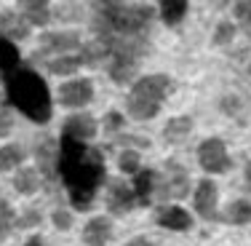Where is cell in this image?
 Returning <instances> with one entry per match:
<instances>
[{
    "instance_id": "cell-18",
    "label": "cell",
    "mask_w": 251,
    "mask_h": 246,
    "mask_svg": "<svg viewBox=\"0 0 251 246\" xmlns=\"http://www.w3.org/2000/svg\"><path fill=\"white\" fill-rule=\"evenodd\" d=\"M43 185V174L32 166H19L14 174V190L19 195H35Z\"/></svg>"
},
{
    "instance_id": "cell-40",
    "label": "cell",
    "mask_w": 251,
    "mask_h": 246,
    "mask_svg": "<svg viewBox=\"0 0 251 246\" xmlns=\"http://www.w3.org/2000/svg\"><path fill=\"white\" fill-rule=\"evenodd\" d=\"M249 75H251V64H249Z\"/></svg>"
},
{
    "instance_id": "cell-16",
    "label": "cell",
    "mask_w": 251,
    "mask_h": 246,
    "mask_svg": "<svg viewBox=\"0 0 251 246\" xmlns=\"http://www.w3.org/2000/svg\"><path fill=\"white\" fill-rule=\"evenodd\" d=\"M112 238V222L110 217H91L83 227V241L86 246H104Z\"/></svg>"
},
{
    "instance_id": "cell-22",
    "label": "cell",
    "mask_w": 251,
    "mask_h": 246,
    "mask_svg": "<svg viewBox=\"0 0 251 246\" xmlns=\"http://www.w3.org/2000/svg\"><path fill=\"white\" fill-rule=\"evenodd\" d=\"M46 67H49L51 75H75L77 70L86 67V64H83V56H80V54H62V56L46 62Z\"/></svg>"
},
{
    "instance_id": "cell-1",
    "label": "cell",
    "mask_w": 251,
    "mask_h": 246,
    "mask_svg": "<svg viewBox=\"0 0 251 246\" xmlns=\"http://www.w3.org/2000/svg\"><path fill=\"white\" fill-rule=\"evenodd\" d=\"M91 11V43L80 46L86 67H107L118 86L134 81L139 62L150 49V27L155 8L131 5L126 0H88Z\"/></svg>"
},
{
    "instance_id": "cell-8",
    "label": "cell",
    "mask_w": 251,
    "mask_h": 246,
    "mask_svg": "<svg viewBox=\"0 0 251 246\" xmlns=\"http://www.w3.org/2000/svg\"><path fill=\"white\" fill-rule=\"evenodd\" d=\"M35 158H38V171L43 174L46 182H53L59 174V164H62V150L59 145H53L51 137H40L38 147H35Z\"/></svg>"
},
{
    "instance_id": "cell-3",
    "label": "cell",
    "mask_w": 251,
    "mask_h": 246,
    "mask_svg": "<svg viewBox=\"0 0 251 246\" xmlns=\"http://www.w3.org/2000/svg\"><path fill=\"white\" fill-rule=\"evenodd\" d=\"M5 91L8 102L27 115L32 123H49L53 115V102L46 81L32 67H19L14 75L5 78Z\"/></svg>"
},
{
    "instance_id": "cell-7",
    "label": "cell",
    "mask_w": 251,
    "mask_h": 246,
    "mask_svg": "<svg viewBox=\"0 0 251 246\" xmlns=\"http://www.w3.org/2000/svg\"><path fill=\"white\" fill-rule=\"evenodd\" d=\"M91 99H94V83L88 78H73V81H64L59 86V102L64 107L80 110V107L91 105Z\"/></svg>"
},
{
    "instance_id": "cell-19",
    "label": "cell",
    "mask_w": 251,
    "mask_h": 246,
    "mask_svg": "<svg viewBox=\"0 0 251 246\" xmlns=\"http://www.w3.org/2000/svg\"><path fill=\"white\" fill-rule=\"evenodd\" d=\"M19 62H22V54L16 49V43L5 35H0V75H3V81L22 67Z\"/></svg>"
},
{
    "instance_id": "cell-21",
    "label": "cell",
    "mask_w": 251,
    "mask_h": 246,
    "mask_svg": "<svg viewBox=\"0 0 251 246\" xmlns=\"http://www.w3.org/2000/svg\"><path fill=\"white\" fill-rule=\"evenodd\" d=\"M158 3H160V19H163L166 27L182 25V19L187 16L190 0H158Z\"/></svg>"
},
{
    "instance_id": "cell-15",
    "label": "cell",
    "mask_w": 251,
    "mask_h": 246,
    "mask_svg": "<svg viewBox=\"0 0 251 246\" xmlns=\"http://www.w3.org/2000/svg\"><path fill=\"white\" fill-rule=\"evenodd\" d=\"M158 225L163 227V230L184 233V230H190V227H193V217H190V212H184L182 206L171 203V206H163L158 212Z\"/></svg>"
},
{
    "instance_id": "cell-2",
    "label": "cell",
    "mask_w": 251,
    "mask_h": 246,
    "mask_svg": "<svg viewBox=\"0 0 251 246\" xmlns=\"http://www.w3.org/2000/svg\"><path fill=\"white\" fill-rule=\"evenodd\" d=\"M59 150H62L59 174L67 185L70 206L75 212H88L94 206L97 190L101 188V182L107 177L104 153L99 147H94L91 142L73 139L67 134H62V139H59Z\"/></svg>"
},
{
    "instance_id": "cell-14",
    "label": "cell",
    "mask_w": 251,
    "mask_h": 246,
    "mask_svg": "<svg viewBox=\"0 0 251 246\" xmlns=\"http://www.w3.org/2000/svg\"><path fill=\"white\" fill-rule=\"evenodd\" d=\"M131 188H134V193H136L139 206H150L152 198L158 195V171L142 169L139 174H134V182H131Z\"/></svg>"
},
{
    "instance_id": "cell-25",
    "label": "cell",
    "mask_w": 251,
    "mask_h": 246,
    "mask_svg": "<svg viewBox=\"0 0 251 246\" xmlns=\"http://www.w3.org/2000/svg\"><path fill=\"white\" fill-rule=\"evenodd\" d=\"M51 11H53V19L62 22V25H67V22L75 25V22H80L83 16H86L83 14V5L77 3V0H62V3H59L56 8H51Z\"/></svg>"
},
{
    "instance_id": "cell-32",
    "label": "cell",
    "mask_w": 251,
    "mask_h": 246,
    "mask_svg": "<svg viewBox=\"0 0 251 246\" xmlns=\"http://www.w3.org/2000/svg\"><path fill=\"white\" fill-rule=\"evenodd\" d=\"M51 222L56 225V230H70L73 227V212L70 209H56L51 214Z\"/></svg>"
},
{
    "instance_id": "cell-26",
    "label": "cell",
    "mask_w": 251,
    "mask_h": 246,
    "mask_svg": "<svg viewBox=\"0 0 251 246\" xmlns=\"http://www.w3.org/2000/svg\"><path fill=\"white\" fill-rule=\"evenodd\" d=\"M22 161H25V153H22L19 145H3L0 147V171L19 169Z\"/></svg>"
},
{
    "instance_id": "cell-17",
    "label": "cell",
    "mask_w": 251,
    "mask_h": 246,
    "mask_svg": "<svg viewBox=\"0 0 251 246\" xmlns=\"http://www.w3.org/2000/svg\"><path fill=\"white\" fill-rule=\"evenodd\" d=\"M16 5L22 8V14L27 16V22L32 27H46L53 19V11L49 8V0H16Z\"/></svg>"
},
{
    "instance_id": "cell-12",
    "label": "cell",
    "mask_w": 251,
    "mask_h": 246,
    "mask_svg": "<svg viewBox=\"0 0 251 246\" xmlns=\"http://www.w3.org/2000/svg\"><path fill=\"white\" fill-rule=\"evenodd\" d=\"M99 126L94 121L91 115H86V112H77V115H70L67 121L62 126V134L73 137V139H80V142H91L94 137H97Z\"/></svg>"
},
{
    "instance_id": "cell-4",
    "label": "cell",
    "mask_w": 251,
    "mask_h": 246,
    "mask_svg": "<svg viewBox=\"0 0 251 246\" xmlns=\"http://www.w3.org/2000/svg\"><path fill=\"white\" fill-rule=\"evenodd\" d=\"M190 193V177L179 164L169 161L163 174H158V195L160 201H182Z\"/></svg>"
},
{
    "instance_id": "cell-11",
    "label": "cell",
    "mask_w": 251,
    "mask_h": 246,
    "mask_svg": "<svg viewBox=\"0 0 251 246\" xmlns=\"http://www.w3.org/2000/svg\"><path fill=\"white\" fill-rule=\"evenodd\" d=\"M134 206H139L134 188H131L128 182H118L115 179V182L110 185V193H107V209H110L112 214H128Z\"/></svg>"
},
{
    "instance_id": "cell-30",
    "label": "cell",
    "mask_w": 251,
    "mask_h": 246,
    "mask_svg": "<svg viewBox=\"0 0 251 246\" xmlns=\"http://www.w3.org/2000/svg\"><path fill=\"white\" fill-rule=\"evenodd\" d=\"M232 38H235V25L232 22H219L214 27V43L217 46H227Z\"/></svg>"
},
{
    "instance_id": "cell-37",
    "label": "cell",
    "mask_w": 251,
    "mask_h": 246,
    "mask_svg": "<svg viewBox=\"0 0 251 246\" xmlns=\"http://www.w3.org/2000/svg\"><path fill=\"white\" fill-rule=\"evenodd\" d=\"M22 246H43V238L32 236V238H27V244H22Z\"/></svg>"
},
{
    "instance_id": "cell-20",
    "label": "cell",
    "mask_w": 251,
    "mask_h": 246,
    "mask_svg": "<svg viewBox=\"0 0 251 246\" xmlns=\"http://www.w3.org/2000/svg\"><path fill=\"white\" fill-rule=\"evenodd\" d=\"M190 131H193V118L190 115H176L163 126V139L169 142V145H179V142L187 139Z\"/></svg>"
},
{
    "instance_id": "cell-9",
    "label": "cell",
    "mask_w": 251,
    "mask_h": 246,
    "mask_svg": "<svg viewBox=\"0 0 251 246\" xmlns=\"http://www.w3.org/2000/svg\"><path fill=\"white\" fill-rule=\"evenodd\" d=\"M169 88H171V78L166 73L145 75V78H139V81H134V86H131V97H142V99L155 102V105H163Z\"/></svg>"
},
{
    "instance_id": "cell-33",
    "label": "cell",
    "mask_w": 251,
    "mask_h": 246,
    "mask_svg": "<svg viewBox=\"0 0 251 246\" xmlns=\"http://www.w3.org/2000/svg\"><path fill=\"white\" fill-rule=\"evenodd\" d=\"M40 212H35V209H27L25 214H19L16 217V227H35V225H40Z\"/></svg>"
},
{
    "instance_id": "cell-27",
    "label": "cell",
    "mask_w": 251,
    "mask_h": 246,
    "mask_svg": "<svg viewBox=\"0 0 251 246\" xmlns=\"http://www.w3.org/2000/svg\"><path fill=\"white\" fill-rule=\"evenodd\" d=\"M232 14H235V22L243 29V35L251 40V0H232Z\"/></svg>"
},
{
    "instance_id": "cell-34",
    "label": "cell",
    "mask_w": 251,
    "mask_h": 246,
    "mask_svg": "<svg viewBox=\"0 0 251 246\" xmlns=\"http://www.w3.org/2000/svg\"><path fill=\"white\" fill-rule=\"evenodd\" d=\"M222 110L227 112V115H238V110H241V99L232 97V94H227V97L222 99Z\"/></svg>"
},
{
    "instance_id": "cell-39",
    "label": "cell",
    "mask_w": 251,
    "mask_h": 246,
    "mask_svg": "<svg viewBox=\"0 0 251 246\" xmlns=\"http://www.w3.org/2000/svg\"><path fill=\"white\" fill-rule=\"evenodd\" d=\"M211 3H214V5H219V8H225V5L230 3V0H211Z\"/></svg>"
},
{
    "instance_id": "cell-35",
    "label": "cell",
    "mask_w": 251,
    "mask_h": 246,
    "mask_svg": "<svg viewBox=\"0 0 251 246\" xmlns=\"http://www.w3.org/2000/svg\"><path fill=\"white\" fill-rule=\"evenodd\" d=\"M11 129H14V118L8 115V110H0V139L8 137Z\"/></svg>"
},
{
    "instance_id": "cell-31",
    "label": "cell",
    "mask_w": 251,
    "mask_h": 246,
    "mask_svg": "<svg viewBox=\"0 0 251 246\" xmlns=\"http://www.w3.org/2000/svg\"><path fill=\"white\" fill-rule=\"evenodd\" d=\"M123 123H126V118L121 115V112H115V110H110V112L104 115V121H101V126H104L107 134H115V131H121Z\"/></svg>"
},
{
    "instance_id": "cell-38",
    "label": "cell",
    "mask_w": 251,
    "mask_h": 246,
    "mask_svg": "<svg viewBox=\"0 0 251 246\" xmlns=\"http://www.w3.org/2000/svg\"><path fill=\"white\" fill-rule=\"evenodd\" d=\"M246 182H249V188H251V164H246Z\"/></svg>"
},
{
    "instance_id": "cell-5",
    "label": "cell",
    "mask_w": 251,
    "mask_h": 246,
    "mask_svg": "<svg viewBox=\"0 0 251 246\" xmlns=\"http://www.w3.org/2000/svg\"><path fill=\"white\" fill-rule=\"evenodd\" d=\"M198 164L206 174H225V171H230L232 158L227 153V145L219 137H208L198 147Z\"/></svg>"
},
{
    "instance_id": "cell-10",
    "label": "cell",
    "mask_w": 251,
    "mask_h": 246,
    "mask_svg": "<svg viewBox=\"0 0 251 246\" xmlns=\"http://www.w3.org/2000/svg\"><path fill=\"white\" fill-rule=\"evenodd\" d=\"M80 35L75 29H59V32H43L40 35V49L35 54H73L75 49H80Z\"/></svg>"
},
{
    "instance_id": "cell-6",
    "label": "cell",
    "mask_w": 251,
    "mask_h": 246,
    "mask_svg": "<svg viewBox=\"0 0 251 246\" xmlns=\"http://www.w3.org/2000/svg\"><path fill=\"white\" fill-rule=\"evenodd\" d=\"M193 206H195V212H198V217L206 219V222L222 219V214H219V190H217V182H214L211 177H206L198 182V188H195V193H193Z\"/></svg>"
},
{
    "instance_id": "cell-24",
    "label": "cell",
    "mask_w": 251,
    "mask_h": 246,
    "mask_svg": "<svg viewBox=\"0 0 251 246\" xmlns=\"http://www.w3.org/2000/svg\"><path fill=\"white\" fill-rule=\"evenodd\" d=\"M230 225H235V227H246L251 225V201H232L230 206H227V212H225V217Z\"/></svg>"
},
{
    "instance_id": "cell-29",
    "label": "cell",
    "mask_w": 251,
    "mask_h": 246,
    "mask_svg": "<svg viewBox=\"0 0 251 246\" xmlns=\"http://www.w3.org/2000/svg\"><path fill=\"white\" fill-rule=\"evenodd\" d=\"M14 227H16V214H14V209H11L5 201H0V241H5V236H8Z\"/></svg>"
},
{
    "instance_id": "cell-13",
    "label": "cell",
    "mask_w": 251,
    "mask_h": 246,
    "mask_svg": "<svg viewBox=\"0 0 251 246\" xmlns=\"http://www.w3.org/2000/svg\"><path fill=\"white\" fill-rule=\"evenodd\" d=\"M29 29H32V25L27 22V16L22 11H3L0 14V35H5V38L25 40Z\"/></svg>"
},
{
    "instance_id": "cell-23",
    "label": "cell",
    "mask_w": 251,
    "mask_h": 246,
    "mask_svg": "<svg viewBox=\"0 0 251 246\" xmlns=\"http://www.w3.org/2000/svg\"><path fill=\"white\" fill-rule=\"evenodd\" d=\"M126 110H128V115L134 118V121H150V118L158 115L160 105H155L150 99H142V97H128Z\"/></svg>"
},
{
    "instance_id": "cell-36",
    "label": "cell",
    "mask_w": 251,
    "mask_h": 246,
    "mask_svg": "<svg viewBox=\"0 0 251 246\" xmlns=\"http://www.w3.org/2000/svg\"><path fill=\"white\" fill-rule=\"evenodd\" d=\"M126 246H155V244L150 241V238H145V236H136V238H131Z\"/></svg>"
},
{
    "instance_id": "cell-28",
    "label": "cell",
    "mask_w": 251,
    "mask_h": 246,
    "mask_svg": "<svg viewBox=\"0 0 251 246\" xmlns=\"http://www.w3.org/2000/svg\"><path fill=\"white\" fill-rule=\"evenodd\" d=\"M118 169H121L123 174H139L142 171V155L136 153L134 147H128V150H123L121 155H118Z\"/></svg>"
}]
</instances>
